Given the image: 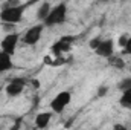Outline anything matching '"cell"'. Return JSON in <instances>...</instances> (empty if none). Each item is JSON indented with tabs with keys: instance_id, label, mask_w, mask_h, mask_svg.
<instances>
[{
	"instance_id": "obj_1",
	"label": "cell",
	"mask_w": 131,
	"mask_h": 130,
	"mask_svg": "<svg viewBox=\"0 0 131 130\" xmlns=\"http://www.w3.org/2000/svg\"><path fill=\"white\" fill-rule=\"evenodd\" d=\"M31 3H20V2H15V3H6L3 6V9L0 11V22L2 25H17L23 20V15H25V11L26 8L29 6Z\"/></svg>"
},
{
	"instance_id": "obj_2",
	"label": "cell",
	"mask_w": 131,
	"mask_h": 130,
	"mask_svg": "<svg viewBox=\"0 0 131 130\" xmlns=\"http://www.w3.org/2000/svg\"><path fill=\"white\" fill-rule=\"evenodd\" d=\"M67 14H69V6H67V3L60 2V3L53 5L52 9H50V12H49V15H47V18L43 22L44 28H53V26L63 25L66 20H67Z\"/></svg>"
},
{
	"instance_id": "obj_3",
	"label": "cell",
	"mask_w": 131,
	"mask_h": 130,
	"mask_svg": "<svg viewBox=\"0 0 131 130\" xmlns=\"http://www.w3.org/2000/svg\"><path fill=\"white\" fill-rule=\"evenodd\" d=\"M70 103H72V94L69 90H61V92H58L55 97L52 98V101L49 104L50 112L57 113V115H61Z\"/></svg>"
},
{
	"instance_id": "obj_4",
	"label": "cell",
	"mask_w": 131,
	"mask_h": 130,
	"mask_svg": "<svg viewBox=\"0 0 131 130\" xmlns=\"http://www.w3.org/2000/svg\"><path fill=\"white\" fill-rule=\"evenodd\" d=\"M20 38H21V37H20L17 32L5 34V37H3L2 41H0V51L12 57V55L15 54V51H17V46H18Z\"/></svg>"
},
{
	"instance_id": "obj_5",
	"label": "cell",
	"mask_w": 131,
	"mask_h": 130,
	"mask_svg": "<svg viewBox=\"0 0 131 130\" xmlns=\"http://www.w3.org/2000/svg\"><path fill=\"white\" fill-rule=\"evenodd\" d=\"M44 32V25L43 23H38V25H34L31 28H28L25 34L21 35V40L26 46H35L40 40H41V35Z\"/></svg>"
},
{
	"instance_id": "obj_6",
	"label": "cell",
	"mask_w": 131,
	"mask_h": 130,
	"mask_svg": "<svg viewBox=\"0 0 131 130\" xmlns=\"http://www.w3.org/2000/svg\"><path fill=\"white\" fill-rule=\"evenodd\" d=\"M26 84H28V80H26V78H23V77H15L14 80H11V81L5 86V94L9 98L20 97V95L23 94Z\"/></svg>"
},
{
	"instance_id": "obj_7",
	"label": "cell",
	"mask_w": 131,
	"mask_h": 130,
	"mask_svg": "<svg viewBox=\"0 0 131 130\" xmlns=\"http://www.w3.org/2000/svg\"><path fill=\"white\" fill-rule=\"evenodd\" d=\"M73 40H75L73 35H64V37H61L58 41H55V43L50 46V51H52L53 57H61L63 54L69 52L70 48H72V41H73Z\"/></svg>"
},
{
	"instance_id": "obj_8",
	"label": "cell",
	"mask_w": 131,
	"mask_h": 130,
	"mask_svg": "<svg viewBox=\"0 0 131 130\" xmlns=\"http://www.w3.org/2000/svg\"><path fill=\"white\" fill-rule=\"evenodd\" d=\"M98 57L101 58H107L110 60L114 55V40L113 38H102V41L99 43V46L93 51Z\"/></svg>"
},
{
	"instance_id": "obj_9",
	"label": "cell",
	"mask_w": 131,
	"mask_h": 130,
	"mask_svg": "<svg viewBox=\"0 0 131 130\" xmlns=\"http://www.w3.org/2000/svg\"><path fill=\"white\" fill-rule=\"evenodd\" d=\"M52 112H40L37 113L35 119H34V124L38 130H44L47 129V126L50 124V119H52Z\"/></svg>"
},
{
	"instance_id": "obj_10",
	"label": "cell",
	"mask_w": 131,
	"mask_h": 130,
	"mask_svg": "<svg viewBox=\"0 0 131 130\" xmlns=\"http://www.w3.org/2000/svg\"><path fill=\"white\" fill-rule=\"evenodd\" d=\"M12 67H14L12 57L0 51V73H3V72H9Z\"/></svg>"
},
{
	"instance_id": "obj_11",
	"label": "cell",
	"mask_w": 131,
	"mask_h": 130,
	"mask_svg": "<svg viewBox=\"0 0 131 130\" xmlns=\"http://www.w3.org/2000/svg\"><path fill=\"white\" fill-rule=\"evenodd\" d=\"M50 9H52V5H50L49 2H43V3L38 6V9H37V18L40 20V23H43V22L47 18Z\"/></svg>"
},
{
	"instance_id": "obj_12",
	"label": "cell",
	"mask_w": 131,
	"mask_h": 130,
	"mask_svg": "<svg viewBox=\"0 0 131 130\" xmlns=\"http://www.w3.org/2000/svg\"><path fill=\"white\" fill-rule=\"evenodd\" d=\"M119 104H121L124 109H131V89H128V90H124V92L121 94Z\"/></svg>"
},
{
	"instance_id": "obj_13",
	"label": "cell",
	"mask_w": 131,
	"mask_h": 130,
	"mask_svg": "<svg viewBox=\"0 0 131 130\" xmlns=\"http://www.w3.org/2000/svg\"><path fill=\"white\" fill-rule=\"evenodd\" d=\"M117 89H119L121 92L131 89V77H125V78H122V80L117 83Z\"/></svg>"
},
{
	"instance_id": "obj_14",
	"label": "cell",
	"mask_w": 131,
	"mask_h": 130,
	"mask_svg": "<svg viewBox=\"0 0 131 130\" xmlns=\"http://www.w3.org/2000/svg\"><path fill=\"white\" fill-rule=\"evenodd\" d=\"M110 64L113 66V67H117V69H122L124 66H125V63H124V60L121 58V57H111L110 58Z\"/></svg>"
},
{
	"instance_id": "obj_15",
	"label": "cell",
	"mask_w": 131,
	"mask_h": 130,
	"mask_svg": "<svg viewBox=\"0 0 131 130\" xmlns=\"http://www.w3.org/2000/svg\"><path fill=\"white\" fill-rule=\"evenodd\" d=\"M128 38H130V34H127V32L121 34V35H119V38H117V44H119L121 48H124V46L127 44V41H128Z\"/></svg>"
},
{
	"instance_id": "obj_16",
	"label": "cell",
	"mask_w": 131,
	"mask_h": 130,
	"mask_svg": "<svg viewBox=\"0 0 131 130\" xmlns=\"http://www.w3.org/2000/svg\"><path fill=\"white\" fill-rule=\"evenodd\" d=\"M108 94V86H105V84H102V86H99L98 87V92H96V97L98 98H104L105 95Z\"/></svg>"
},
{
	"instance_id": "obj_17",
	"label": "cell",
	"mask_w": 131,
	"mask_h": 130,
	"mask_svg": "<svg viewBox=\"0 0 131 130\" xmlns=\"http://www.w3.org/2000/svg\"><path fill=\"white\" fill-rule=\"evenodd\" d=\"M101 41H102V37H99V35H98V37H95V38H92V40L89 41L90 49H93V51H95V49L99 46V43H101Z\"/></svg>"
},
{
	"instance_id": "obj_18",
	"label": "cell",
	"mask_w": 131,
	"mask_h": 130,
	"mask_svg": "<svg viewBox=\"0 0 131 130\" xmlns=\"http://www.w3.org/2000/svg\"><path fill=\"white\" fill-rule=\"evenodd\" d=\"M122 54L131 57V35H130V38H128V41H127V44L122 48Z\"/></svg>"
},
{
	"instance_id": "obj_19",
	"label": "cell",
	"mask_w": 131,
	"mask_h": 130,
	"mask_svg": "<svg viewBox=\"0 0 131 130\" xmlns=\"http://www.w3.org/2000/svg\"><path fill=\"white\" fill-rule=\"evenodd\" d=\"M8 130H21V129H20V126L15 123V124H12V126H11V127H9Z\"/></svg>"
},
{
	"instance_id": "obj_20",
	"label": "cell",
	"mask_w": 131,
	"mask_h": 130,
	"mask_svg": "<svg viewBox=\"0 0 131 130\" xmlns=\"http://www.w3.org/2000/svg\"><path fill=\"white\" fill-rule=\"evenodd\" d=\"M60 130H66V129H60Z\"/></svg>"
}]
</instances>
